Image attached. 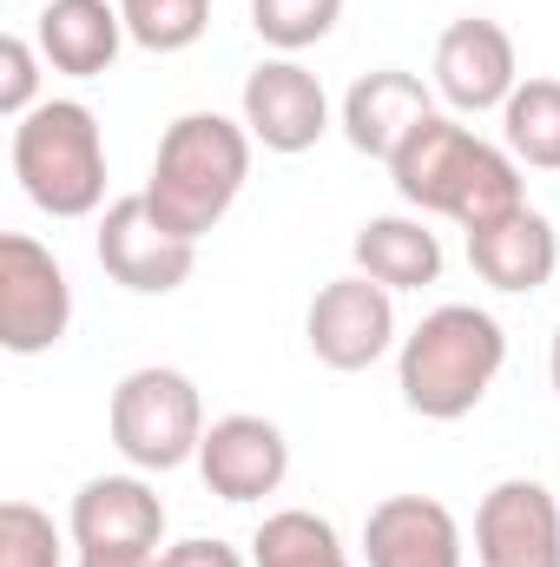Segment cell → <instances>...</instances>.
Here are the masks:
<instances>
[{
  "label": "cell",
  "instance_id": "1",
  "mask_svg": "<svg viewBox=\"0 0 560 567\" xmlns=\"http://www.w3.org/2000/svg\"><path fill=\"white\" fill-rule=\"evenodd\" d=\"M390 178H396L409 212L455 218L462 231H488V225H501L508 212L528 205L515 152L481 140V133H468L455 113H428L416 133L403 140V152L390 158Z\"/></svg>",
  "mask_w": 560,
  "mask_h": 567
},
{
  "label": "cell",
  "instance_id": "12",
  "mask_svg": "<svg viewBox=\"0 0 560 567\" xmlns=\"http://www.w3.org/2000/svg\"><path fill=\"white\" fill-rule=\"evenodd\" d=\"M66 535L80 555H158L165 502L152 495L139 468L133 475H93V482H80V495L66 508Z\"/></svg>",
  "mask_w": 560,
  "mask_h": 567
},
{
  "label": "cell",
  "instance_id": "9",
  "mask_svg": "<svg viewBox=\"0 0 560 567\" xmlns=\"http://www.w3.org/2000/svg\"><path fill=\"white\" fill-rule=\"evenodd\" d=\"M428 86L435 100L455 113V120H475V113H501L508 93L521 86V53H515V33L501 20H455L442 40H435V66H428Z\"/></svg>",
  "mask_w": 560,
  "mask_h": 567
},
{
  "label": "cell",
  "instance_id": "15",
  "mask_svg": "<svg viewBox=\"0 0 560 567\" xmlns=\"http://www.w3.org/2000/svg\"><path fill=\"white\" fill-rule=\"evenodd\" d=\"M428 113H435V86L422 73H409V66H376V73H363L343 93V140L356 145L363 158H383L390 165Z\"/></svg>",
  "mask_w": 560,
  "mask_h": 567
},
{
  "label": "cell",
  "instance_id": "13",
  "mask_svg": "<svg viewBox=\"0 0 560 567\" xmlns=\"http://www.w3.org/2000/svg\"><path fill=\"white\" fill-rule=\"evenodd\" d=\"M198 475L218 502H265L278 495L283 475H290V442L271 416H218L198 442Z\"/></svg>",
  "mask_w": 560,
  "mask_h": 567
},
{
  "label": "cell",
  "instance_id": "19",
  "mask_svg": "<svg viewBox=\"0 0 560 567\" xmlns=\"http://www.w3.org/2000/svg\"><path fill=\"white\" fill-rule=\"evenodd\" d=\"M501 145L515 152V165L560 172V80L528 73L508 93V106H501Z\"/></svg>",
  "mask_w": 560,
  "mask_h": 567
},
{
  "label": "cell",
  "instance_id": "4",
  "mask_svg": "<svg viewBox=\"0 0 560 567\" xmlns=\"http://www.w3.org/2000/svg\"><path fill=\"white\" fill-rule=\"evenodd\" d=\"M13 178L46 218H93L106 212V140L100 113L80 100H40L13 120Z\"/></svg>",
  "mask_w": 560,
  "mask_h": 567
},
{
  "label": "cell",
  "instance_id": "24",
  "mask_svg": "<svg viewBox=\"0 0 560 567\" xmlns=\"http://www.w3.org/2000/svg\"><path fill=\"white\" fill-rule=\"evenodd\" d=\"M40 47L27 40V33H7L0 40V113L7 120H27L33 106H40Z\"/></svg>",
  "mask_w": 560,
  "mask_h": 567
},
{
  "label": "cell",
  "instance_id": "16",
  "mask_svg": "<svg viewBox=\"0 0 560 567\" xmlns=\"http://www.w3.org/2000/svg\"><path fill=\"white\" fill-rule=\"evenodd\" d=\"M33 47L53 73L100 80V73H113V60L126 47V13H120V0H46L33 20Z\"/></svg>",
  "mask_w": 560,
  "mask_h": 567
},
{
  "label": "cell",
  "instance_id": "22",
  "mask_svg": "<svg viewBox=\"0 0 560 567\" xmlns=\"http://www.w3.org/2000/svg\"><path fill=\"white\" fill-rule=\"evenodd\" d=\"M343 20V0H251V27L271 53H303L317 40H330Z\"/></svg>",
  "mask_w": 560,
  "mask_h": 567
},
{
  "label": "cell",
  "instance_id": "3",
  "mask_svg": "<svg viewBox=\"0 0 560 567\" xmlns=\"http://www.w3.org/2000/svg\"><path fill=\"white\" fill-rule=\"evenodd\" d=\"M251 152L258 140L245 133V120L225 113H178L158 140L152 178H145V205L178 231V238H205L225 225V212L238 205L245 178H251Z\"/></svg>",
  "mask_w": 560,
  "mask_h": 567
},
{
  "label": "cell",
  "instance_id": "6",
  "mask_svg": "<svg viewBox=\"0 0 560 567\" xmlns=\"http://www.w3.org/2000/svg\"><path fill=\"white\" fill-rule=\"evenodd\" d=\"M303 343L323 370L336 377H356L370 363H383L403 330H396V290H383L376 278L350 271V278H330L310 297V317H303Z\"/></svg>",
  "mask_w": 560,
  "mask_h": 567
},
{
  "label": "cell",
  "instance_id": "5",
  "mask_svg": "<svg viewBox=\"0 0 560 567\" xmlns=\"http://www.w3.org/2000/svg\"><path fill=\"white\" fill-rule=\"evenodd\" d=\"M106 429H113V449L139 475H165V468L198 462V442H205L211 423H205V396H198V383L185 370L145 363V370H126L120 377Z\"/></svg>",
  "mask_w": 560,
  "mask_h": 567
},
{
  "label": "cell",
  "instance_id": "18",
  "mask_svg": "<svg viewBox=\"0 0 560 567\" xmlns=\"http://www.w3.org/2000/svg\"><path fill=\"white\" fill-rule=\"evenodd\" d=\"M356 271L376 278L383 290H428L442 278V238L428 231L422 212H383V218H363L356 231Z\"/></svg>",
  "mask_w": 560,
  "mask_h": 567
},
{
  "label": "cell",
  "instance_id": "17",
  "mask_svg": "<svg viewBox=\"0 0 560 567\" xmlns=\"http://www.w3.org/2000/svg\"><path fill=\"white\" fill-rule=\"evenodd\" d=\"M468 265H475L481 284H495V290H508V297H535V290H548L554 271H560V231L535 212V205H521V212H508L501 225L468 231Z\"/></svg>",
  "mask_w": 560,
  "mask_h": 567
},
{
  "label": "cell",
  "instance_id": "8",
  "mask_svg": "<svg viewBox=\"0 0 560 567\" xmlns=\"http://www.w3.org/2000/svg\"><path fill=\"white\" fill-rule=\"evenodd\" d=\"M93 251H100V271L133 290V297H172L178 284L198 271V245L178 238L152 205L145 192H126L100 212V231H93Z\"/></svg>",
  "mask_w": 560,
  "mask_h": 567
},
{
  "label": "cell",
  "instance_id": "26",
  "mask_svg": "<svg viewBox=\"0 0 560 567\" xmlns=\"http://www.w3.org/2000/svg\"><path fill=\"white\" fill-rule=\"evenodd\" d=\"M80 567H158V555H80Z\"/></svg>",
  "mask_w": 560,
  "mask_h": 567
},
{
  "label": "cell",
  "instance_id": "11",
  "mask_svg": "<svg viewBox=\"0 0 560 567\" xmlns=\"http://www.w3.org/2000/svg\"><path fill=\"white\" fill-rule=\"evenodd\" d=\"M475 567H560V495L508 475L475 508Z\"/></svg>",
  "mask_w": 560,
  "mask_h": 567
},
{
  "label": "cell",
  "instance_id": "2",
  "mask_svg": "<svg viewBox=\"0 0 560 567\" xmlns=\"http://www.w3.org/2000/svg\"><path fill=\"white\" fill-rule=\"evenodd\" d=\"M508 363V330L481 303H435L396 343V390L422 423H462L481 410Z\"/></svg>",
  "mask_w": 560,
  "mask_h": 567
},
{
  "label": "cell",
  "instance_id": "27",
  "mask_svg": "<svg viewBox=\"0 0 560 567\" xmlns=\"http://www.w3.org/2000/svg\"><path fill=\"white\" fill-rule=\"evenodd\" d=\"M548 377H554V396H560V330H554V350H548Z\"/></svg>",
  "mask_w": 560,
  "mask_h": 567
},
{
  "label": "cell",
  "instance_id": "21",
  "mask_svg": "<svg viewBox=\"0 0 560 567\" xmlns=\"http://www.w3.org/2000/svg\"><path fill=\"white\" fill-rule=\"evenodd\" d=\"M126 40L145 53H185L211 27V0H120Z\"/></svg>",
  "mask_w": 560,
  "mask_h": 567
},
{
  "label": "cell",
  "instance_id": "14",
  "mask_svg": "<svg viewBox=\"0 0 560 567\" xmlns=\"http://www.w3.org/2000/svg\"><path fill=\"white\" fill-rule=\"evenodd\" d=\"M363 561L370 567H468V542L448 502L435 495H383L363 515Z\"/></svg>",
  "mask_w": 560,
  "mask_h": 567
},
{
  "label": "cell",
  "instance_id": "25",
  "mask_svg": "<svg viewBox=\"0 0 560 567\" xmlns=\"http://www.w3.org/2000/svg\"><path fill=\"white\" fill-rule=\"evenodd\" d=\"M158 567H251V561L231 542H218V535H191V542L158 548Z\"/></svg>",
  "mask_w": 560,
  "mask_h": 567
},
{
  "label": "cell",
  "instance_id": "23",
  "mask_svg": "<svg viewBox=\"0 0 560 567\" xmlns=\"http://www.w3.org/2000/svg\"><path fill=\"white\" fill-rule=\"evenodd\" d=\"M66 535L33 502H0V567H60Z\"/></svg>",
  "mask_w": 560,
  "mask_h": 567
},
{
  "label": "cell",
  "instance_id": "7",
  "mask_svg": "<svg viewBox=\"0 0 560 567\" xmlns=\"http://www.w3.org/2000/svg\"><path fill=\"white\" fill-rule=\"evenodd\" d=\"M66 330H73V284L60 258L40 238L7 231L0 238V343L13 357H46L60 350Z\"/></svg>",
  "mask_w": 560,
  "mask_h": 567
},
{
  "label": "cell",
  "instance_id": "10",
  "mask_svg": "<svg viewBox=\"0 0 560 567\" xmlns=\"http://www.w3.org/2000/svg\"><path fill=\"white\" fill-rule=\"evenodd\" d=\"M238 120H245V133L265 145V152L297 158V152H310V145L330 133V93H323V80L303 60L278 53V60H258L245 73Z\"/></svg>",
  "mask_w": 560,
  "mask_h": 567
},
{
  "label": "cell",
  "instance_id": "20",
  "mask_svg": "<svg viewBox=\"0 0 560 567\" xmlns=\"http://www.w3.org/2000/svg\"><path fill=\"white\" fill-rule=\"evenodd\" d=\"M251 567H356V561H350L343 535H336L323 515H310V508H278V515H265L258 535H251Z\"/></svg>",
  "mask_w": 560,
  "mask_h": 567
}]
</instances>
